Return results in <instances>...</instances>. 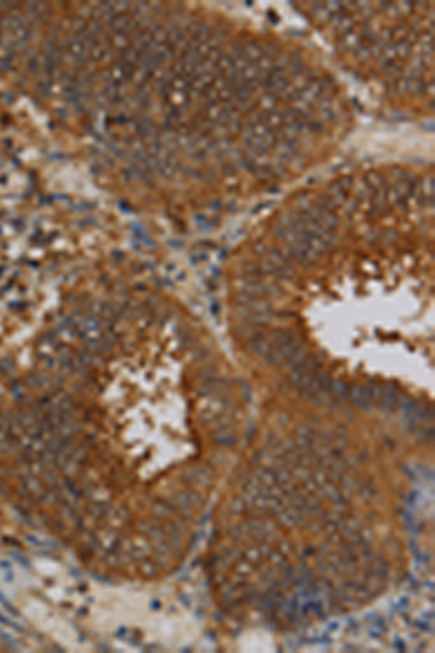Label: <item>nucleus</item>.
Returning <instances> with one entry per match:
<instances>
[{
    "label": "nucleus",
    "mask_w": 435,
    "mask_h": 653,
    "mask_svg": "<svg viewBox=\"0 0 435 653\" xmlns=\"http://www.w3.org/2000/svg\"><path fill=\"white\" fill-rule=\"evenodd\" d=\"M350 399H351L356 405L361 406V408H364V406H368L370 404H373V399H371L370 391H368L367 388H360V386H356V388H353V389H351V392H350Z\"/></svg>",
    "instance_id": "f257e3e1"
}]
</instances>
